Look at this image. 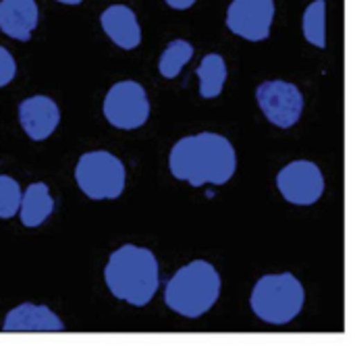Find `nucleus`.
I'll return each mask as SVG.
<instances>
[{
    "label": "nucleus",
    "mask_w": 355,
    "mask_h": 355,
    "mask_svg": "<svg viewBox=\"0 0 355 355\" xmlns=\"http://www.w3.org/2000/svg\"><path fill=\"white\" fill-rule=\"evenodd\" d=\"M168 168L175 179L202 185H225L237 171V154L233 144L218 133H198L181 137L171 154Z\"/></svg>",
    "instance_id": "f257e3e1"
},
{
    "label": "nucleus",
    "mask_w": 355,
    "mask_h": 355,
    "mask_svg": "<svg viewBox=\"0 0 355 355\" xmlns=\"http://www.w3.org/2000/svg\"><path fill=\"white\" fill-rule=\"evenodd\" d=\"M104 281L110 293L129 306H148L160 287V264L152 250L133 243L121 245L104 266Z\"/></svg>",
    "instance_id": "f03ea898"
},
{
    "label": "nucleus",
    "mask_w": 355,
    "mask_h": 355,
    "mask_svg": "<svg viewBox=\"0 0 355 355\" xmlns=\"http://www.w3.org/2000/svg\"><path fill=\"white\" fill-rule=\"evenodd\" d=\"M220 287L218 270L206 260H193L168 279L164 287V304L179 316L200 318L218 302Z\"/></svg>",
    "instance_id": "7ed1b4c3"
},
{
    "label": "nucleus",
    "mask_w": 355,
    "mask_h": 355,
    "mask_svg": "<svg viewBox=\"0 0 355 355\" xmlns=\"http://www.w3.org/2000/svg\"><path fill=\"white\" fill-rule=\"evenodd\" d=\"M306 304V289L291 272L264 275L256 281L250 306L266 324H287L300 316Z\"/></svg>",
    "instance_id": "20e7f679"
},
{
    "label": "nucleus",
    "mask_w": 355,
    "mask_h": 355,
    "mask_svg": "<svg viewBox=\"0 0 355 355\" xmlns=\"http://www.w3.org/2000/svg\"><path fill=\"white\" fill-rule=\"evenodd\" d=\"M75 181L89 200H116L125 191V164L106 150L81 154L75 166Z\"/></svg>",
    "instance_id": "39448f33"
},
{
    "label": "nucleus",
    "mask_w": 355,
    "mask_h": 355,
    "mask_svg": "<svg viewBox=\"0 0 355 355\" xmlns=\"http://www.w3.org/2000/svg\"><path fill=\"white\" fill-rule=\"evenodd\" d=\"M102 112L106 121L116 129H139L150 116V100L144 85L131 79L114 83L106 92Z\"/></svg>",
    "instance_id": "423d86ee"
},
{
    "label": "nucleus",
    "mask_w": 355,
    "mask_h": 355,
    "mask_svg": "<svg viewBox=\"0 0 355 355\" xmlns=\"http://www.w3.org/2000/svg\"><path fill=\"white\" fill-rule=\"evenodd\" d=\"M256 100L264 116L281 129L293 127L304 112V96L295 83L283 79L262 81L256 89Z\"/></svg>",
    "instance_id": "0eeeda50"
},
{
    "label": "nucleus",
    "mask_w": 355,
    "mask_h": 355,
    "mask_svg": "<svg viewBox=\"0 0 355 355\" xmlns=\"http://www.w3.org/2000/svg\"><path fill=\"white\" fill-rule=\"evenodd\" d=\"M281 196L293 206H312L324 193V175L310 160H293L277 175Z\"/></svg>",
    "instance_id": "6e6552de"
},
{
    "label": "nucleus",
    "mask_w": 355,
    "mask_h": 355,
    "mask_svg": "<svg viewBox=\"0 0 355 355\" xmlns=\"http://www.w3.org/2000/svg\"><path fill=\"white\" fill-rule=\"evenodd\" d=\"M272 21L275 0H233L227 8V27L248 42L266 40Z\"/></svg>",
    "instance_id": "1a4fd4ad"
},
{
    "label": "nucleus",
    "mask_w": 355,
    "mask_h": 355,
    "mask_svg": "<svg viewBox=\"0 0 355 355\" xmlns=\"http://www.w3.org/2000/svg\"><path fill=\"white\" fill-rule=\"evenodd\" d=\"M19 123L29 139L44 141L56 131L60 123V108L48 96L25 98L19 102Z\"/></svg>",
    "instance_id": "9d476101"
},
{
    "label": "nucleus",
    "mask_w": 355,
    "mask_h": 355,
    "mask_svg": "<svg viewBox=\"0 0 355 355\" xmlns=\"http://www.w3.org/2000/svg\"><path fill=\"white\" fill-rule=\"evenodd\" d=\"M4 333H56L64 331V322L48 306L42 304H19L2 320Z\"/></svg>",
    "instance_id": "9b49d317"
},
{
    "label": "nucleus",
    "mask_w": 355,
    "mask_h": 355,
    "mask_svg": "<svg viewBox=\"0 0 355 355\" xmlns=\"http://www.w3.org/2000/svg\"><path fill=\"white\" fill-rule=\"evenodd\" d=\"M40 10L35 0H0V31L12 40H31Z\"/></svg>",
    "instance_id": "f8f14e48"
},
{
    "label": "nucleus",
    "mask_w": 355,
    "mask_h": 355,
    "mask_svg": "<svg viewBox=\"0 0 355 355\" xmlns=\"http://www.w3.org/2000/svg\"><path fill=\"white\" fill-rule=\"evenodd\" d=\"M104 33L123 50H133L141 42V27L135 12L127 4H112L100 15Z\"/></svg>",
    "instance_id": "ddd939ff"
},
{
    "label": "nucleus",
    "mask_w": 355,
    "mask_h": 355,
    "mask_svg": "<svg viewBox=\"0 0 355 355\" xmlns=\"http://www.w3.org/2000/svg\"><path fill=\"white\" fill-rule=\"evenodd\" d=\"M54 208H56V204H54V198L50 196L48 185L37 181V183L27 185V189L23 191L19 218H21L23 227L35 229L52 216Z\"/></svg>",
    "instance_id": "4468645a"
},
{
    "label": "nucleus",
    "mask_w": 355,
    "mask_h": 355,
    "mask_svg": "<svg viewBox=\"0 0 355 355\" xmlns=\"http://www.w3.org/2000/svg\"><path fill=\"white\" fill-rule=\"evenodd\" d=\"M196 75L200 79V96L204 100H212L225 87V81H227V62L216 52L206 54L202 58L200 67L196 69Z\"/></svg>",
    "instance_id": "2eb2a0df"
},
{
    "label": "nucleus",
    "mask_w": 355,
    "mask_h": 355,
    "mask_svg": "<svg viewBox=\"0 0 355 355\" xmlns=\"http://www.w3.org/2000/svg\"><path fill=\"white\" fill-rule=\"evenodd\" d=\"M302 31L312 46L327 48V0H314L308 4L302 19Z\"/></svg>",
    "instance_id": "dca6fc26"
},
{
    "label": "nucleus",
    "mask_w": 355,
    "mask_h": 355,
    "mask_svg": "<svg viewBox=\"0 0 355 355\" xmlns=\"http://www.w3.org/2000/svg\"><path fill=\"white\" fill-rule=\"evenodd\" d=\"M191 56H193V46L189 42H185V40L168 42L158 60L160 75L164 79H175L183 71V67L191 60Z\"/></svg>",
    "instance_id": "f3484780"
},
{
    "label": "nucleus",
    "mask_w": 355,
    "mask_h": 355,
    "mask_svg": "<svg viewBox=\"0 0 355 355\" xmlns=\"http://www.w3.org/2000/svg\"><path fill=\"white\" fill-rule=\"evenodd\" d=\"M21 198H23L21 185L8 175H0V218L8 220L15 214H19Z\"/></svg>",
    "instance_id": "a211bd4d"
},
{
    "label": "nucleus",
    "mask_w": 355,
    "mask_h": 355,
    "mask_svg": "<svg viewBox=\"0 0 355 355\" xmlns=\"http://www.w3.org/2000/svg\"><path fill=\"white\" fill-rule=\"evenodd\" d=\"M15 75H17V62L12 54L4 46H0V87L8 85L15 79Z\"/></svg>",
    "instance_id": "6ab92c4d"
},
{
    "label": "nucleus",
    "mask_w": 355,
    "mask_h": 355,
    "mask_svg": "<svg viewBox=\"0 0 355 355\" xmlns=\"http://www.w3.org/2000/svg\"><path fill=\"white\" fill-rule=\"evenodd\" d=\"M171 8H175V10H185V8H189V6H193L198 0H164Z\"/></svg>",
    "instance_id": "aec40b11"
},
{
    "label": "nucleus",
    "mask_w": 355,
    "mask_h": 355,
    "mask_svg": "<svg viewBox=\"0 0 355 355\" xmlns=\"http://www.w3.org/2000/svg\"><path fill=\"white\" fill-rule=\"evenodd\" d=\"M56 2H60V4H81L83 0H56Z\"/></svg>",
    "instance_id": "412c9836"
}]
</instances>
